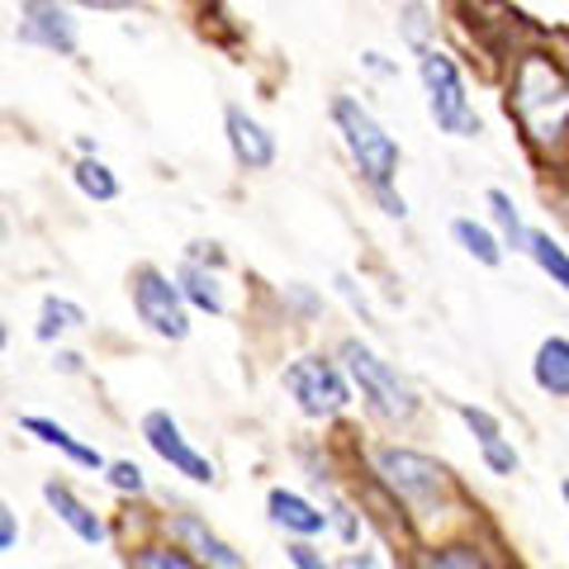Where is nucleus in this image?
I'll return each instance as SVG.
<instances>
[{"mask_svg": "<svg viewBox=\"0 0 569 569\" xmlns=\"http://www.w3.org/2000/svg\"><path fill=\"white\" fill-rule=\"evenodd\" d=\"M337 366H342V376L347 385L361 395V403L376 413L380 422L389 427H403V422H413L418 418V395H413V385H408L399 376V366L395 361H385V356L361 342V337H347L342 347H337Z\"/></svg>", "mask_w": 569, "mask_h": 569, "instance_id": "3", "label": "nucleus"}, {"mask_svg": "<svg viewBox=\"0 0 569 569\" xmlns=\"http://www.w3.org/2000/svg\"><path fill=\"white\" fill-rule=\"evenodd\" d=\"M171 280H176V290H181L190 313H209V318L228 313V290H223V276L213 271V266H200V261L181 257V266H176Z\"/></svg>", "mask_w": 569, "mask_h": 569, "instance_id": "15", "label": "nucleus"}, {"mask_svg": "<svg viewBox=\"0 0 569 569\" xmlns=\"http://www.w3.org/2000/svg\"><path fill=\"white\" fill-rule=\"evenodd\" d=\"M52 370H58V376H81L86 356L77 347H52Z\"/></svg>", "mask_w": 569, "mask_h": 569, "instance_id": "31", "label": "nucleus"}, {"mask_svg": "<svg viewBox=\"0 0 569 569\" xmlns=\"http://www.w3.org/2000/svg\"><path fill=\"white\" fill-rule=\"evenodd\" d=\"M162 537H171L200 569H247L242 550L228 537H219L194 508H167L162 512Z\"/></svg>", "mask_w": 569, "mask_h": 569, "instance_id": "10", "label": "nucleus"}, {"mask_svg": "<svg viewBox=\"0 0 569 569\" xmlns=\"http://www.w3.org/2000/svg\"><path fill=\"white\" fill-rule=\"evenodd\" d=\"M508 119H518L527 148L537 157H556L569 148V71L556 52L527 48L508 71Z\"/></svg>", "mask_w": 569, "mask_h": 569, "instance_id": "1", "label": "nucleus"}, {"mask_svg": "<svg viewBox=\"0 0 569 569\" xmlns=\"http://www.w3.org/2000/svg\"><path fill=\"white\" fill-rule=\"evenodd\" d=\"M451 238H456V247L466 252L470 261H479V266H489V271H498L503 266V242L493 238V228L489 223H475V219H451Z\"/></svg>", "mask_w": 569, "mask_h": 569, "instance_id": "23", "label": "nucleus"}, {"mask_svg": "<svg viewBox=\"0 0 569 569\" xmlns=\"http://www.w3.org/2000/svg\"><path fill=\"white\" fill-rule=\"evenodd\" d=\"M186 257H190V261H200V266H213V271H223V261H228V257H223V247H219V242H204V238H200V242H190V247H186Z\"/></svg>", "mask_w": 569, "mask_h": 569, "instance_id": "30", "label": "nucleus"}, {"mask_svg": "<svg viewBox=\"0 0 569 569\" xmlns=\"http://www.w3.org/2000/svg\"><path fill=\"white\" fill-rule=\"evenodd\" d=\"M328 531H337V537H342L347 546H356V541H361V531H366V522H361V512H356L351 503H347V498H328Z\"/></svg>", "mask_w": 569, "mask_h": 569, "instance_id": "27", "label": "nucleus"}, {"mask_svg": "<svg viewBox=\"0 0 569 569\" xmlns=\"http://www.w3.org/2000/svg\"><path fill=\"white\" fill-rule=\"evenodd\" d=\"M361 62H366L370 71H376V77H395V71H399L395 62H385V52H366V58H361Z\"/></svg>", "mask_w": 569, "mask_h": 569, "instance_id": "34", "label": "nucleus"}, {"mask_svg": "<svg viewBox=\"0 0 569 569\" xmlns=\"http://www.w3.org/2000/svg\"><path fill=\"white\" fill-rule=\"evenodd\" d=\"M418 58V81H422V96H427V114L447 138H479L485 133V119L475 114L470 104V86H466V71L451 58L447 48H422L413 52Z\"/></svg>", "mask_w": 569, "mask_h": 569, "instance_id": "5", "label": "nucleus"}, {"mask_svg": "<svg viewBox=\"0 0 569 569\" xmlns=\"http://www.w3.org/2000/svg\"><path fill=\"white\" fill-rule=\"evenodd\" d=\"M560 498H565V508H569V479H565V485H560Z\"/></svg>", "mask_w": 569, "mask_h": 569, "instance_id": "38", "label": "nucleus"}, {"mask_svg": "<svg viewBox=\"0 0 569 569\" xmlns=\"http://www.w3.org/2000/svg\"><path fill=\"white\" fill-rule=\"evenodd\" d=\"M20 432H24V437H33L39 447L58 451V456L67 460V466H77V470H86V475H100V470H104V460H110V456H104V451L96 447V441L77 437L67 422L48 418V413H24V418H20Z\"/></svg>", "mask_w": 569, "mask_h": 569, "instance_id": "13", "label": "nucleus"}, {"mask_svg": "<svg viewBox=\"0 0 569 569\" xmlns=\"http://www.w3.org/2000/svg\"><path fill=\"white\" fill-rule=\"evenodd\" d=\"M223 142L242 171H271L280 157V142L247 104H223Z\"/></svg>", "mask_w": 569, "mask_h": 569, "instance_id": "12", "label": "nucleus"}, {"mask_svg": "<svg viewBox=\"0 0 569 569\" xmlns=\"http://www.w3.org/2000/svg\"><path fill=\"white\" fill-rule=\"evenodd\" d=\"M6 242H10V219L0 213V247H6Z\"/></svg>", "mask_w": 569, "mask_h": 569, "instance_id": "37", "label": "nucleus"}, {"mask_svg": "<svg viewBox=\"0 0 569 569\" xmlns=\"http://www.w3.org/2000/svg\"><path fill=\"white\" fill-rule=\"evenodd\" d=\"M332 129H337V138H342L356 176H361L370 190L399 186L403 148H399V138L370 114V104H361L356 96H332Z\"/></svg>", "mask_w": 569, "mask_h": 569, "instance_id": "4", "label": "nucleus"}, {"mask_svg": "<svg viewBox=\"0 0 569 569\" xmlns=\"http://www.w3.org/2000/svg\"><path fill=\"white\" fill-rule=\"evenodd\" d=\"M399 33H403L408 52L432 48V43H437V20H432V6H427V0H408V6L399 10Z\"/></svg>", "mask_w": 569, "mask_h": 569, "instance_id": "25", "label": "nucleus"}, {"mask_svg": "<svg viewBox=\"0 0 569 569\" xmlns=\"http://www.w3.org/2000/svg\"><path fill=\"white\" fill-rule=\"evenodd\" d=\"M71 10H96V14H123V10H138V0H67Z\"/></svg>", "mask_w": 569, "mask_h": 569, "instance_id": "32", "label": "nucleus"}, {"mask_svg": "<svg viewBox=\"0 0 569 569\" xmlns=\"http://www.w3.org/2000/svg\"><path fill=\"white\" fill-rule=\"evenodd\" d=\"M479 447V460H485V470L493 475V479H512L522 470V451L512 447V437L508 432H493V437H485V441H475Z\"/></svg>", "mask_w": 569, "mask_h": 569, "instance_id": "26", "label": "nucleus"}, {"mask_svg": "<svg viewBox=\"0 0 569 569\" xmlns=\"http://www.w3.org/2000/svg\"><path fill=\"white\" fill-rule=\"evenodd\" d=\"M71 186H77V194L91 204H114L123 194L119 171L104 162V157H77V162H71Z\"/></svg>", "mask_w": 569, "mask_h": 569, "instance_id": "19", "label": "nucleus"}, {"mask_svg": "<svg viewBox=\"0 0 569 569\" xmlns=\"http://www.w3.org/2000/svg\"><path fill=\"white\" fill-rule=\"evenodd\" d=\"M280 389L290 395V403L309 422H332L351 408V385L342 376V366L323 351H305L280 370Z\"/></svg>", "mask_w": 569, "mask_h": 569, "instance_id": "6", "label": "nucleus"}, {"mask_svg": "<svg viewBox=\"0 0 569 569\" xmlns=\"http://www.w3.org/2000/svg\"><path fill=\"white\" fill-rule=\"evenodd\" d=\"M370 475L395 498V508H403L413 522L447 518L451 503L460 498L456 479L441 460H432L427 451H413V447H399V441H385V447L370 451Z\"/></svg>", "mask_w": 569, "mask_h": 569, "instance_id": "2", "label": "nucleus"}, {"mask_svg": "<svg viewBox=\"0 0 569 569\" xmlns=\"http://www.w3.org/2000/svg\"><path fill=\"white\" fill-rule=\"evenodd\" d=\"M284 556H290L295 569H332V560H323V550H318L313 541H290Z\"/></svg>", "mask_w": 569, "mask_h": 569, "instance_id": "29", "label": "nucleus"}, {"mask_svg": "<svg viewBox=\"0 0 569 569\" xmlns=\"http://www.w3.org/2000/svg\"><path fill=\"white\" fill-rule=\"evenodd\" d=\"M485 204H489V219H493V238L503 242V252H527V219H522V209H518V200H512L508 190H489L485 194Z\"/></svg>", "mask_w": 569, "mask_h": 569, "instance_id": "21", "label": "nucleus"}, {"mask_svg": "<svg viewBox=\"0 0 569 569\" xmlns=\"http://www.w3.org/2000/svg\"><path fill=\"white\" fill-rule=\"evenodd\" d=\"M413 569H503V565L475 537H456V541H437V546L413 550Z\"/></svg>", "mask_w": 569, "mask_h": 569, "instance_id": "16", "label": "nucleus"}, {"mask_svg": "<svg viewBox=\"0 0 569 569\" xmlns=\"http://www.w3.org/2000/svg\"><path fill=\"white\" fill-rule=\"evenodd\" d=\"M14 39L52 58H81V20L67 0H20Z\"/></svg>", "mask_w": 569, "mask_h": 569, "instance_id": "9", "label": "nucleus"}, {"mask_svg": "<svg viewBox=\"0 0 569 569\" xmlns=\"http://www.w3.org/2000/svg\"><path fill=\"white\" fill-rule=\"evenodd\" d=\"M370 194H376V200H380V209L389 213V219H408V200H403V194H399L395 186H385V190H370Z\"/></svg>", "mask_w": 569, "mask_h": 569, "instance_id": "33", "label": "nucleus"}, {"mask_svg": "<svg viewBox=\"0 0 569 569\" xmlns=\"http://www.w3.org/2000/svg\"><path fill=\"white\" fill-rule=\"evenodd\" d=\"M20 537H24L20 512H14V503H10L6 493H0V556H10V550H20Z\"/></svg>", "mask_w": 569, "mask_h": 569, "instance_id": "28", "label": "nucleus"}, {"mask_svg": "<svg viewBox=\"0 0 569 569\" xmlns=\"http://www.w3.org/2000/svg\"><path fill=\"white\" fill-rule=\"evenodd\" d=\"M522 257H531V266H537L550 284H560V290L569 295V247L550 233V228H531Z\"/></svg>", "mask_w": 569, "mask_h": 569, "instance_id": "20", "label": "nucleus"}, {"mask_svg": "<svg viewBox=\"0 0 569 569\" xmlns=\"http://www.w3.org/2000/svg\"><path fill=\"white\" fill-rule=\"evenodd\" d=\"M129 305L138 313V323L148 328L157 342H186L194 328V313L186 309L176 280L152 261H138L129 271Z\"/></svg>", "mask_w": 569, "mask_h": 569, "instance_id": "7", "label": "nucleus"}, {"mask_svg": "<svg viewBox=\"0 0 569 569\" xmlns=\"http://www.w3.org/2000/svg\"><path fill=\"white\" fill-rule=\"evenodd\" d=\"M123 565H129V569H200L171 537H162V531H152V537H138L129 546V556H123Z\"/></svg>", "mask_w": 569, "mask_h": 569, "instance_id": "22", "label": "nucleus"}, {"mask_svg": "<svg viewBox=\"0 0 569 569\" xmlns=\"http://www.w3.org/2000/svg\"><path fill=\"white\" fill-rule=\"evenodd\" d=\"M531 385L546 399H569V337H546L531 356Z\"/></svg>", "mask_w": 569, "mask_h": 569, "instance_id": "18", "label": "nucleus"}, {"mask_svg": "<svg viewBox=\"0 0 569 569\" xmlns=\"http://www.w3.org/2000/svg\"><path fill=\"white\" fill-rule=\"evenodd\" d=\"M104 485H110V493H119V498H129V503H142V498L152 493V485H148V470L138 466V460H129V456H119V460H104Z\"/></svg>", "mask_w": 569, "mask_h": 569, "instance_id": "24", "label": "nucleus"}, {"mask_svg": "<svg viewBox=\"0 0 569 569\" xmlns=\"http://www.w3.org/2000/svg\"><path fill=\"white\" fill-rule=\"evenodd\" d=\"M39 493H43V503H48L52 518H58V522H62V527H67L81 546H104V541L114 537L110 522H104V512L86 503L81 489L71 485L67 475H48L43 485H39Z\"/></svg>", "mask_w": 569, "mask_h": 569, "instance_id": "11", "label": "nucleus"}, {"mask_svg": "<svg viewBox=\"0 0 569 569\" xmlns=\"http://www.w3.org/2000/svg\"><path fill=\"white\" fill-rule=\"evenodd\" d=\"M138 437L148 441V451L162 460L171 475L190 479V485H213V479H219V466L186 437V427L171 408H148V413L138 418Z\"/></svg>", "mask_w": 569, "mask_h": 569, "instance_id": "8", "label": "nucleus"}, {"mask_svg": "<svg viewBox=\"0 0 569 569\" xmlns=\"http://www.w3.org/2000/svg\"><path fill=\"white\" fill-rule=\"evenodd\" d=\"M91 318H86V309L77 305V299L67 295H43L39 299V318H33V342L39 347H62L71 332H81Z\"/></svg>", "mask_w": 569, "mask_h": 569, "instance_id": "17", "label": "nucleus"}, {"mask_svg": "<svg viewBox=\"0 0 569 569\" xmlns=\"http://www.w3.org/2000/svg\"><path fill=\"white\" fill-rule=\"evenodd\" d=\"M266 518L290 541H318L328 531V512L318 508L313 498H305L299 489H284V485L266 489Z\"/></svg>", "mask_w": 569, "mask_h": 569, "instance_id": "14", "label": "nucleus"}, {"mask_svg": "<svg viewBox=\"0 0 569 569\" xmlns=\"http://www.w3.org/2000/svg\"><path fill=\"white\" fill-rule=\"evenodd\" d=\"M6 351H10V323L0 318V356H6Z\"/></svg>", "mask_w": 569, "mask_h": 569, "instance_id": "36", "label": "nucleus"}, {"mask_svg": "<svg viewBox=\"0 0 569 569\" xmlns=\"http://www.w3.org/2000/svg\"><path fill=\"white\" fill-rule=\"evenodd\" d=\"M332 569H376V556H370V550H361V556H342Z\"/></svg>", "mask_w": 569, "mask_h": 569, "instance_id": "35", "label": "nucleus"}]
</instances>
